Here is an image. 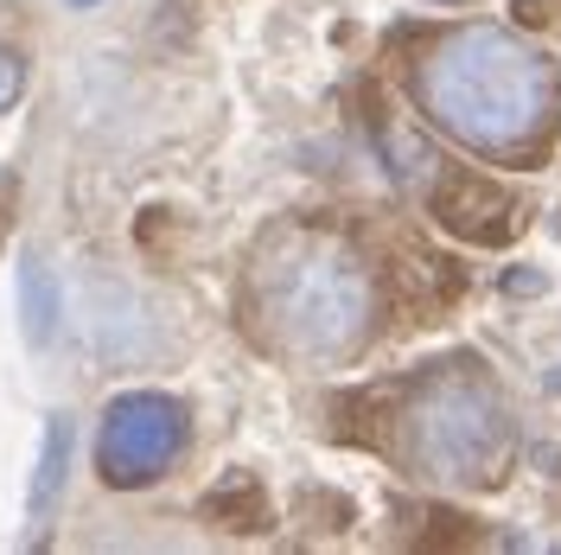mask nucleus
Returning <instances> with one entry per match:
<instances>
[{
    "label": "nucleus",
    "instance_id": "obj_1",
    "mask_svg": "<svg viewBox=\"0 0 561 555\" xmlns=\"http://www.w3.org/2000/svg\"><path fill=\"white\" fill-rule=\"evenodd\" d=\"M434 103H440V115L454 122L459 135L504 140L536 115L542 70H536V58L504 52L497 38H459L447 52V70L434 77Z\"/></svg>",
    "mask_w": 561,
    "mask_h": 555
},
{
    "label": "nucleus",
    "instance_id": "obj_2",
    "mask_svg": "<svg viewBox=\"0 0 561 555\" xmlns=\"http://www.w3.org/2000/svg\"><path fill=\"white\" fill-rule=\"evenodd\" d=\"M185 441L179 428V409L160 403V396H128L115 416H108V434H103V466L115 486H140L153 479V466H167Z\"/></svg>",
    "mask_w": 561,
    "mask_h": 555
},
{
    "label": "nucleus",
    "instance_id": "obj_3",
    "mask_svg": "<svg viewBox=\"0 0 561 555\" xmlns=\"http://www.w3.org/2000/svg\"><path fill=\"white\" fill-rule=\"evenodd\" d=\"M434 217L466 243H511L517 237V199L479 173H454L434 192Z\"/></svg>",
    "mask_w": 561,
    "mask_h": 555
},
{
    "label": "nucleus",
    "instance_id": "obj_4",
    "mask_svg": "<svg viewBox=\"0 0 561 555\" xmlns=\"http://www.w3.org/2000/svg\"><path fill=\"white\" fill-rule=\"evenodd\" d=\"M205 518L230 523V530H262V523H268L262 486H255V479H237L230 491H210V498H205Z\"/></svg>",
    "mask_w": 561,
    "mask_h": 555
},
{
    "label": "nucleus",
    "instance_id": "obj_5",
    "mask_svg": "<svg viewBox=\"0 0 561 555\" xmlns=\"http://www.w3.org/2000/svg\"><path fill=\"white\" fill-rule=\"evenodd\" d=\"M65 460H70V421H51L45 428V453H38V479H33V518L51 511L58 479H65Z\"/></svg>",
    "mask_w": 561,
    "mask_h": 555
},
{
    "label": "nucleus",
    "instance_id": "obj_6",
    "mask_svg": "<svg viewBox=\"0 0 561 555\" xmlns=\"http://www.w3.org/2000/svg\"><path fill=\"white\" fill-rule=\"evenodd\" d=\"M20 294H26V339L45 346V339H51V319H58V301H51V281L38 269V256L20 262Z\"/></svg>",
    "mask_w": 561,
    "mask_h": 555
},
{
    "label": "nucleus",
    "instance_id": "obj_7",
    "mask_svg": "<svg viewBox=\"0 0 561 555\" xmlns=\"http://www.w3.org/2000/svg\"><path fill=\"white\" fill-rule=\"evenodd\" d=\"M20 90H26V65H20V52H7V45H0V109L13 103Z\"/></svg>",
    "mask_w": 561,
    "mask_h": 555
},
{
    "label": "nucleus",
    "instance_id": "obj_8",
    "mask_svg": "<svg viewBox=\"0 0 561 555\" xmlns=\"http://www.w3.org/2000/svg\"><path fill=\"white\" fill-rule=\"evenodd\" d=\"M427 543H479V530H466L459 518H447V511H440V518H434V530H427Z\"/></svg>",
    "mask_w": 561,
    "mask_h": 555
},
{
    "label": "nucleus",
    "instance_id": "obj_9",
    "mask_svg": "<svg viewBox=\"0 0 561 555\" xmlns=\"http://www.w3.org/2000/svg\"><path fill=\"white\" fill-rule=\"evenodd\" d=\"M77 7H90V0H77Z\"/></svg>",
    "mask_w": 561,
    "mask_h": 555
}]
</instances>
